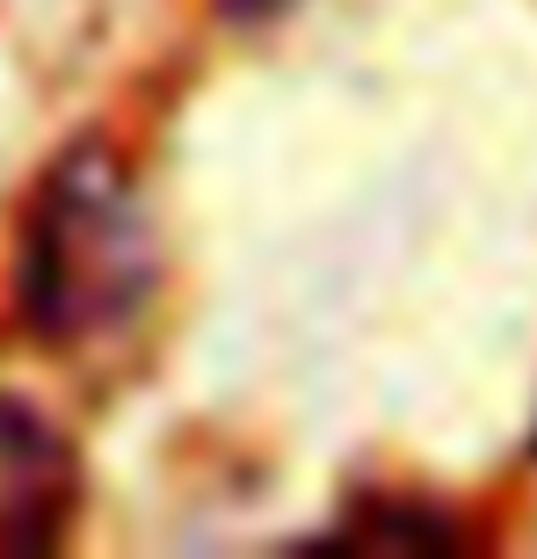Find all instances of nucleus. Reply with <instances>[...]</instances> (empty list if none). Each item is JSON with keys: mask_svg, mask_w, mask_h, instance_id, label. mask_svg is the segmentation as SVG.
<instances>
[{"mask_svg": "<svg viewBox=\"0 0 537 559\" xmlns=\"http://www.w3.org/2000/svg\"><path fill=\"white\" fill-rule=\"evenodd\" d=\"M160 248L131 167L103 139H73L29 189L15 240V320L44 349H87L153 298Z\"/></svg>", "mask_w": 537, "mask_h": 559, "instance_id": "nucleus-1", "label": "nucleus"}, {"mask_svg": "<svg viewBox=\"0 0 537 559\" xmlns=\"http://www.w3.org/2000/svg\"><path fill=\"white\" fill-rule=\"evenodd\" d=\"M81 516V457L44 407L0 393V552H59Z\"/></svg>", "mask_w": 537, "mask_h": 559, "instance_id": "nucleus-2", "label": "nucleus"}, {"mask_svg": "<svg viewBox=\"0 0 537 559\" xmlns=\"http://www.w3.org/2000/svg\"><path fill=\"white\" fill-rule=\"evenodd\" d=\"M211 8H218L226 22H268L276 8H290V0H211Z\"/></svg>", "mask_w": 537, "mask_h": 559, "instance_id": "nucleus-3", "label": "nucleus"}]
</instances>
